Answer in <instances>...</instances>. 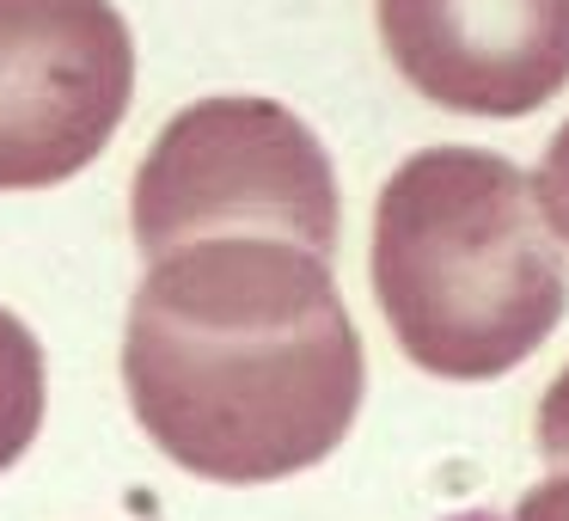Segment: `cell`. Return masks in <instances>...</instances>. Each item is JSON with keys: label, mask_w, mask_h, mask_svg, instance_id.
Here are the masks:
<instances>
[{"label": "cell", "mask_w": 569, "mask_h": 521, "mask_svg": "<svg viewBox=\"0 0 569 521\" xmlns=\"http://www.w3.org/2000/svg\"><path fill=\"white\" fill-rule=\"evenodd\" d=\"M532 197H539L545 227H551V234L569 246V124L557 129V136H551V148H545L539 178H532Z\"/></svg>", "instance_id": "7"}, {"label": "cell", "mask_w": 569, "mask_h": 521, "mask_svg": "<svg viewBox=\"0 0 569 521\" xmlns=\"http://www.w3.org/2000/svg\"><path fill=\"white\" fill-rule=\"evenodd\" d=\"M337 173L325 141L288 105L221 92L197 99L153 136L136 173V246L141 258L221 234H263L337 252Z\"/></svg>", "instance_id": "3"}, {"label": "cell", "mask_w": 569, "mask_h": 521, "mask_svg": "<svg viewBox=\"0 0 569 521\" xmlns=\"http://www.w3.org/2000/svg\"><path fill=\"white\" fill-rule=\"evenodd\" d=\"M539 454L551 460L557 472L569 466V368L557 374L539 399Z\"/></svg>", "instance_id": "9"}, {"label": "cell", "mask_w": 569, "mask_h": 521, "mask_svg": "<svg viewBox=\"0 0 569 521\" xmlns=\"http://www.w3.org/2000/svg\"><path fill=\"white\" fill-rule=\"evenodd\" d=\"M43 399H50V374H43V344L19 313L0 307V472L19 466L26 448L43 430Z\"/></svg>", "instance_id": "6"}, {"label": "cell", "mask_w": 569, "mask_h": 521, "mask_svg": "<svg viewBox=\"0 0 569 521\" xmlns=\"http://www.w3.org/2000/svg\"><path fill=\"white\" fill-rule=\"evenodd\" d=\"M136 99V38L111 0H0V190L87 173Z\"/></svg>", "instance_id": "4"}, {"label": "cell", "mask_w": 569, "mask_h": 521, "mask_svg": "<svg viewBox=\"0 0 569 521\" xmlns=\"http://www.w3.org/2000/svg\"><path fill=\"white\" fill-rule=\"evenodd\" d=\"M373 295L417 368L496 381L563 325L569 264L515 160L422 148L373 209Z\"/></svg>", "instance_id": "2"}, {"label": "cell", "mask_w": 569, "mask_h": 521, "mask_svg": "<svg viewBox=\"0 0 569 521\" xmlns=\"http://www.w3.org/2000/svg\"><path fill=\"white\" fill-rule=\"evenodd\" d=\"M380 43L459 117H532L569 87V0H380Z\"/></svg>", "instance_id": "5"}, {"label": "cell", "mask_w": 569, "mask_h": 521, "mask_svg": "<svg viewBox=\"0 0 569 521\" xmlns=\"http://www.w3.org/2000/svg\"><path fill=\"white\" fill-rule=\"evenodd\" d=\"M453 521H569V466L557 479L532 484L520 503L508 509H478V515H453Z\"/></svg>", "instance_id": "8"}, {"label": "cell", "mask_w": 569, "mask_h": 521, "mask_svg": "<svg viewBox=\"0 0 569 521\" xmlns=\"http://www.w3.org/2000/svg\"><path fill=\"white\" fill-rule=\"evenodd\" d=\"M129 411L172 466L276 484L319 466L361 411V337L331 258L263 234L148 264L123 325Z\"/></svg>", "instance_id": "1"}]
</instances>
